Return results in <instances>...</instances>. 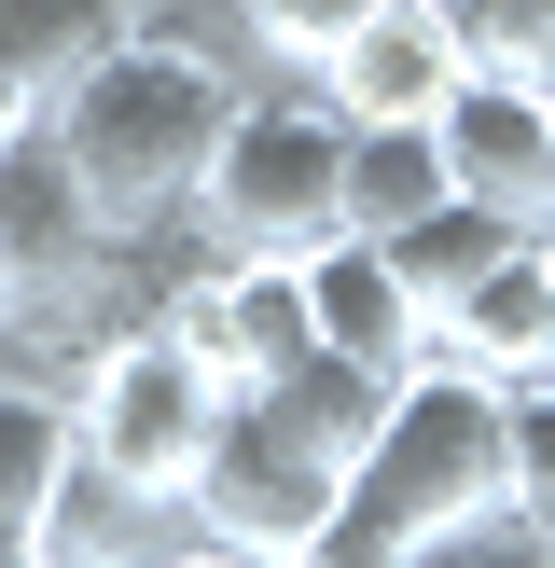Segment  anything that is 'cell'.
Returning a JSON list of instances; mask_svg holds the SVG:
<instances>
[{"label":"cell","mask_w":555,"mask_h":568,"mask_svg":"<svg viewBox=\"0 0 555 568\" xmlns=\"http://www.w3.org/2000/svg\"><path fill=\"white\" fill-rule=\"evenodd\" d=\"M56 153H70L83 209L111 222V250L125 236H167V222L194 209V181H209L222 125H236V83H222L209 42H167V28H139L125 55H98V70L70 83V98L42 111Z\"/></svg>","instance_id":"cell-1"},{"label":"cell","mask_w":555,"mask_h":568,"mask_svg":"<svg viewBox=\"0 0 555 568\" xmlns=\"http://www.w3.org/2000/svg\"><path fill=\"white\" fill-rule=\"evenodd\" d=\"M333 166H347V125L320 98H236V125H222L181 222L222 264H305L333 236Z\"/></svg>","instance_id":"cell-2"},{"label":"cell","mask_w":555,"mask_h":568,"mask_svg":"<svg viewBox=\"0 0 555 568\" xmlns=\"http://www.w3.org/2000/svg\"><path fill=\"white\" fill-rule=\"evenodd\" d=\"M209 430H222V388L194 375L153 320H98V347L70 361V444H83V458H98L125 499L181 514V486H194V458H209Z\"/></svg>","instance_id":"cell-3"},{"label":"cell","mask_w":555,"mask_h":568,"mask_svg":"<svg viewBox=\"0 0 555 568\" xmlns=\"http://www.w3.org/2000/svg\"><path fill=\"white\" fill-rule=\"evenodd\" d=\"M333 499H347V458H320L278 403H250V388H236L222 430H209V458H194V486H181V541L250 555V568H292L305 541H320Z\"/></svg>","instance_id":"cell-4"},{"label":"cell","mask_w":555,"mask_h":568,"mask_svg":"<svg viewBox=\"0 0 555 568\" xmlns=\"http://www.w3.org/2000/svg\"><path fill=\"white\" fill-rule=\"evenodd\" d=\"M139 320H153L167 347L222 388V403H236V388H264V375H292V361L320 347V333H305V277H292V264H222V250H194V264L139 305Z\"/></svg>","instance_id":"cell-5"},{"label":"cell","mask_w":555,"mask_h":568,"mask_svg":"<svg viewBox=\"0 0 555 568\" xmlns=\"http://www.w3.org/2000/svg\"><path fill=\"white\" fill-rule=\"evenodd\" d=\"M0 277H14V305H70V292L111 277V222L83 209V181H70L42 111L0 139Z\"/></svg>","instance_id":"cell-6"},{"label":"cell","mask_w":555,"mask_h":568,"mask_svg":"<svg viewBox=\"0 0 555 568\" xmlns=\"http://www.w3.org/2000/svg\"><path fill=\"white\" fill-rule=\"evenodd\" d=\"M431 153H444V194H472V209L555 236V125H542L527 83L458 70V83H444V111H431Z\"/></svg>","instance_id":"cell-7"},{"label":"cell","mask_w":555,"mask_h":568,"mask_svg":"<svg viewBox=\"0 0 555 568\" xmlns=\"http://www.w3.org/2000/svg\"><path fill=\"white\" fill-rule=\"evenodd\" d=\"M431 361H458V375L500 388V403L555 388V236H514V250H500V264L431 320Z\"/></svg>","instance_id":"cell-8"},{"label":"cell","mask_w":555,"mask_h":568,"mask_svg":"<svg viewBox=\"0 0 555 568\" xmlns=\"http://www.w3.org/2000/svg\"><path fill=\"white\" fill-rule=\"evenodd\" d=\"M444 83H458V42H444L431 0H375V14L347 28V42L305 70V98L333 111V125H431Z\"/></svg>","instance_id":"cell-9"},{"label":"cell","mask_w":555,"mask_h":568,"mask_svg":"<svg viewBox=\"0 0 555 568\" xmlns=\"http://www.w3.org/2000/svg\"><path fill=\"white\" fill-rule=\"evenodd\" d=\"M292 277H305V333H320L333 361H361V375H416V361H431V320L403 305V277H389L375 236H320Z\"/></svg>","instance_id":"cell-10"},{"label":"cell","mask_w":555,"mask_h":568,"mask_svg":"<svg viewBox=\"0 0 555 568\" xmlns=\"http://www.w3.org/2000/svg\"><path fill=\"white\" fill-rule=\"evenodd\" d=\"M139 0H0V98L14 111H56L98 55H125L139 42Z\"/></svg>","instance_id":"cell-11"},{"label":"cell","mask_w":555,"mask_h":568,"mask_svg":"<svg viewBox=\"0 0 555 568\" xmlns=\"http://www.w3.org/2000/svg\"><path fill=\"white\" fill-rule=\"evenodd\" d=\"M514 236H527V222L472 209V194H431V209H416L403 236H375V250H389V277H403V305H416V320H444V305H458V292H472V277H486Z\"/></svg>","instance_id":"cell-12"},{"label":"cell","mask_w":555,"mask_h":568,"mask_svg":"<svg viewBox=\"0 0 555 568\" xmlns=\"http://www.w3.org/2000/svg\"><path fill=\"white\" fill-rule=\"evenodd\" d=\"M153 527H167L153 499H125V486L70 444V471H56V499H42V527H28V555H42V568H139V555H153Z\"/></svg>","instance_id":"cell-13"},{"label":"cell","mask_w":555,"mask_h":568,"mask_svg":"<svg viewBox=\"0 0 555 568\" xmlns=\"http://www.w3.org/2000/svg\"><path fill=\"white\" fill-rule=\"evenodd\" d=\"M444 194L431 125H347V166H333V236H403Z\"/></svg>","instance_id":"cell-14"},{"label":"cell","mask_w":555,"mask_h":568,"mask_svg":"<svg viewBox=\"0 0 555 568\" xmlns=\"http://www.w3.org/2000/svg\"><path fill=\"white\" fill-rule=\"evenodd\" d=\"M56 471H70V388L0 375V541H28V527H42Z\"/></svg>","instance_id":"cell-15"},{"label":"cell","mask_w":555,"mask_h":568,"mask_svg":"<svg viewBox=\"0 0 555 568\" xmlns=\"http://www.w3.org/2000/svg\"><path fill=\"white\" fill-rule=\"evenodd\" d=\"M444 42H458V70L542 98L555 83V0H444Z\"/></svg>","instance_id":"cell-16"},{"label":"cell","mask_w":555,"mask_h":568,"mask_svg":"<svg viewBox=\"0 0 555 568\" xmlns=\"http://www.w3.org/2000/svg\"><path fill=\"white\" fill-rule=\"evenodd\" d=\"M500 514H514L527 541H555V388L500 403Z\"/></svg>","instance_id":"cell-17"},{"label":"cell","mask_w":555,"mask_h":568,"mask_svg":"<svg viewBox=\"0 0 555 568\" xmlns=\"http://www.w3.org/2000/svg\"><path fill=\"white\" fill-rule=\"evenodd\" d=\"M361 14H375V0H250V42H264V55H292V70H320V55L347 42Z\"/></svg>","instance_id":"cell-18"},{"label":"cell","mask_w":555,"mask_h":568,"mask_svg":"<svg viewBox=\"0 0 555 568\" xmlns=\"http://www.w3.org/2000/svg\"><path fill=\"white\" fill-rule=\"evenodd\" d=\"M416 568H555V541H527L514 514H486V527H444Z\"/></svg>","instance_id":"cell-19"},{"label":"cell","mask_w":555,"mask_h":568,"mask_svg":"<svg viewBox=\"0 0 555 568\" xmlns=\"http://www.w3.org/2000/svg\"><path fill=\"white\" fill-rule=\"evenodd\" d=\"M139 568H250V555H209V541H167V555H139Z\"/></svg>","instance_id":"cell-20"},{"label":"cell","mask_w":555,"mask_h":568,"mask_svg":"<svg viewBox=\"0 0 555 568\" xmlns=\"http://www.w3.org/2000/svg\"><path fill=\"white\" fill-rule=\"evenodd\" d=\"M0 568H42V555H28V541H0Z\"/></svg>","instance_id":"cell-21"},{"label":"cell","mask_w":555,"mask_h":568,"mask_svg":"<svg viewBox=\"0 0 555 568\" xmlns=\"http://www.w3.org/2000/svg\"><path fill=\"white\" fill-rule=\"evenodd\" d=\"M14 125H28V111H14V98H0V139H14Z\"/></svg>","instance_id":"cell-22"},{"label":"cell","mask_w":555,"mask_h":568,"mask_svg":"<svg viewBox=\"0 0 555 568\" xmlns=\"http://www.w3.org/2000/svg\"><path fill=\"white\" fill-rule=\"evenodd\" d=\"M0 320H14V277H0Z\"/></svg>","instance_id":"cell-23"},{"label":"cell","mask_w":555,"mask_h":568,"mask_svg":"<svg viewBox=\"0 0 555 568\" xmlns=\"http://www.w3.org/2000/svg\"><path fill=\"white\" fill-rule=\"evenodd\" d=\"M542 125H555V83H542Z\"/></svg>","instance_id":"cell-24"}]
</instances>
